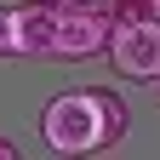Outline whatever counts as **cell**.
<instances>
[{
  "label": "cell",
  "mask_w": 160,
  "mask_h": 160,
  "mask_svg": "<svg viewBox=\"0 0 160 160\" xmlns=\"http://www.w3.org/2000/svg\"><path fill=\"white\" fill-rule=\"evenodd\" d=\"M40 137L52 154H97L114 149L126 137V103L109 86H86V92H57L40 109Z\"/></svg>",
  "instance_id": "1"
},
{
  "label": "cell",
  "mask_w": 160,
  "mask_h": 160,
  "mask_svg": "<svg viewBox=\"0 0 160 160\" xmlns=\"http://www.w3.org/2000/svg\"><path fill=\"white\" fill-rule=\"evenodd\" d=\"M109 46V17L97 0H63V6H52V57H97Z\"/></svg>",
  "instance_id": "2"
},
{
  "label": "cell",
  "mask_w": 160,
  "mask_h": 160,
  "mask_svg": "<svg viewBox=\"0 0 160 160\" xmlns=\"http://www.w3.org/2000/svg\"><path fill=\"white\" fill-rule=\"evenodd\" d=\"M103 52H109L114 74H126V80H160V17L114 23Z\"/></svg>",
  "instance_id": "3"
},
{
  "label": "cell",
  "mask_w": 160,
  "mask_h": 160,
  "mask_svg": "<svg viewBox=\"0 0 160 160\" xmlns=\"http://www.w3.org/2000/svg\"><path fill=\"white\" fill-rule=\"evenodd\" d=\"M17 57H52V6H17Z\"/></svg>",
  "instance_id": "4"
},
{
  "label": "cell",
  "mask_w": 160,
  "mask_h": 160,
  "mask_svg": "<svg viewBox=\"0 0 160 160\" xmlns=\"http://www.w3.org/2000/svg\"><path fill=\"white\" fill-rule=\"evenodd\" d=\"M97 6H103L109 29H114V23H143V17H154V12H149V0H97Z\"/></svg>",
  "instance_id": "5"
},
{
  "label": "cell",
  "mask_w": 160,
  "mask_h": 160,
  "mask_svg": "<svg viewBox=\"0 0 160 160\" xmlns=\"http://www.w3.org/2000/svg\"><path fill=\"white\" fill-rule=\"evenodd\" d=\"M0 57H17V6H0Z\"/></svg>",
  "instance_id": "6"
},
{
  "label": "cell",
  "mask_w": 160,
  "mask_h": 160,
  "mask_svg": "<svg viewBox=\"0 0 160 160\" xmlns=\"http://www.w3.org/2000/svg\"><path fill=\"white\" fill-rule=\"evenodd\" d=\"M0 160H17V143H12V137H0Z\"/></svg>",
  "instance_id": "7"
},
{
  "label": "cell",
  "mask_w": 160,
  "mask_h": 160,
  "mask_svg": "<svg viewBox=\"0 0 160 160\" xmlns=\"http://www.w3.org/2000/svg\"><path fill=\"white\" fill-rule=\"evenodd\" d=\"M149 12H154V17H160V0H149Z\"/></svg>",
  "instance_id": "8"
},
{
  "label": "cell",
  "mask_w": 160,
  "mask_h": 160,
  "mask_svg": "<svg viewBox=\"0 0 160 160\" xmlns=\"http://www.w3.org/2000/svg\"><path fill=\"white\" fill-rule=\"evenodd\" d=\"M40 6H63V0H40Z\"/></svg>",
  "instance_id": "9"
}]
</instances>
